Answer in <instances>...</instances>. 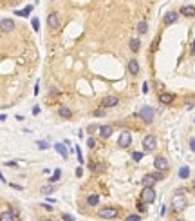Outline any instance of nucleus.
Wrapping results in <instances>:
<instances>
[{
  "label": "nucleus",
  "instance_id": "1",
  "mask_svg": "<svg viewBox=\"0 0 195 221\" xmlns=\"http://www.w3.org/2000/svg\"><path fill=\"white\" fill-rule=\"evenodd\" d=\"M172 209H174L175 212H181L186 209V200H184V194H175L174 198H172Z\"/></svg>",
  "mask_w": 195,
  "mask_h": 221
},
{
  "label": "nucleus",
  "instance_id": "2",
  "mask_svg": "<svg viewBox=\"0 0 195 221\" xmlns=\"http://www.w3.org/2000/svg\"><path fill=\"white\" fill-rule=\"evenodd\" d=\"M154 109L150 105H143L141 109H139V118L143 120V122H146V123H152L154 122Z\"/></svg>",
  "mask_w": 195,
  "mask_h": 221
},
{
  "label": "nucleus",
  "instance_id": "3",
  "mask_svg": "<svg viewBox=\"0 0 195 221\" xmlns=\"http://www.w3.org/2000/svg\"><path fill=\"white\" fill-rule=\"evenodd\" d=\"M161 179H163V172H155V174H146L141 179V183H143V187H154V183L161 181Z\"/></svg>",
  "mask_w": 195,
  "mask_h": 221
},
{
  "label": "nucleus",
  "instance_id": "4",
  "mask_svg": "<svg viewBox=\"0 0 195 221\" xmlns=\"http://www.w3.org/2000/svg\"><path fill=\"white\" fill-rule=\"evenodd\" d=\"M141 201L143 203H154L155 201L154 187H143V190H141Z\"/></svg>",
  "mask_w": 195,
  "mask_h": 221
},
{
  "label": "nucleus",
  "instance_id": "5",
  "mask_svg": "<svg viewBox=\"0 0 195 221\" xmlns=\"http://www.w3.org/2000/svg\"><path fill=\"white\" fill-rule=\"evenodd\" d=\"M98 214H100V218H103V219H114V218H117V209L105 207V209H100Z\"/></svg>",
  "mask_w": 195,
  "mask_h": 221
},
{
  "label": "nucleus",
  "instance_id": "6",
  "mask_svg": "<svg viewBox=\"0 0 195 221\" xmlns=\"http://www.w3.org/2000/svg\"><path fill=\"white\" fill-rule=\"evenodd\" d=\"M130 143H132V134H130L128 131H123L121 136H119V140H117V145L121 149H126Z\"/></svg>",
  "mask_w": 195,
  "mask_h": 221
},
{
  "label": "nucleus",
  "instance_id": "7",
  "mask_svg": "<svg viewBox=\"0 0 195 221\" xmlns=\"http://www.w3.org/2000/svg\"><path fill=\"white\" fill-rule=\"evenodd\" d=\"M117 104H119V98L116 94H110V96H105V98H103L101 107L103 109H110V107H116Z\"/></svg>",
  "mask_w": 195,
  "mask_h": 221
},
{
  "label": "nucleus",
  "instance_id": "8",
  "mask_svg": "<svg viewBox=\"0 0 195 221\" xmlns=\"http://www.w3.org/2000/svg\"><path fill=\"white\" fill-rule=\"evenodd\" d=\"M143 147L146 149V150H154V149L157 147V140H155L154 134H146V136L143 138Z\"/></svg>",
  "mask_w": 195,
  "mask_h": 221
},
{
  "label": "nucleus",
  "instance_id": "9",
  "mask_svg": "<svg viewBox=\"0 0 195 221\" xmlns=\"http://www.w3.org/2000/svg\"><path fill=\"white\" fill-rule=\"evenodd\" d=\"M154 167L159 170V172H164V170H168V167H170V163H168V159L163 158V156H157V158L154 159Z\"/></svg>",
  "mask_w": 195,
  "mask_h": 221
},
{
  "label": "nucleus",
  "instance_id": "10",
  "mask_svg": "<svg viewBox=\"0 0 195 221\" xmlns=\"http://www.w3.org/2000/svg\"><path fill=\"white\" fill-rule=\"evenodd\" d=\"M0 29H2V33H11L15 29V20L13 18H4L0 22Z\"/></svg>",
  "mask_w": 195,
  "mask_h": 221
},
{
  "label": "nucleus",
  "instance_id": "11",
  "mask_svg": "<svg viewBox=\"0 0 195 221\" xmlns=\"http://www.w3.org/2000/svg\"><path fill=\"white\" fill-rule=\"evenodd\" d=\"M47 25H49L51 29H58V27H60V16H58V13H51V15L47 16Z\"/></svg>",
  "mask_w": 195,
  "mask_h": 221
},
{
  "label": "nucleus",
  "instance_id": "12",
  "mask_svg": "<svg viewBox=\"0 0 195 221\" xmlns=\"http://www.w3.org/2000/svg\"><path fill=\"white\" fill-rule=\"evenodd\" d=\"M112 132H114V129L110 125H101L100 127V136L101 138H110L112 136Z\"/></svg>",
  "mask_w": 195,
  "mask_h": 221
},
{
  "label": "nucleus",
  "instance_id": "13",
  "mask_svg": "<svg viewBox=\"0 0 195 221\" xmlns=\"http://www.w3.org/2000/svg\"><path fill=\"white\" fill-rule=\"evenodd\" d=\"M174 98H175V96L172 94V93H163V94L159 96V102H161L163 105H168V104L174 102Z\"/></svg>",
  "mask_w": 195,
  "mask_h": 221
},
{
  "label": "nucleus",
  "instance_id": "14",
  "mask_svg": "<svg viewBox=\"0 0 195 221\" xmlns=\"http://www.w3.org/2000/svg\"><path fill=\"white\" fill-rule=\"evenodd\" d=\"M58 114L62 116V118H65V120H69L72 116V111L69 109V107H65V105H62L60 109H58Z\"/></svg>",
  "mask_w": 195,
  "mask_h": 221
},
{
  "label": "nucleus",
  "instance_id": "15",
  "mask_svg": "<svg viewBox=\"0 0 195 221\" xmlns=\"http://www.w3.org/2000/svg\"><path fill=\"white\" fill-rule=\"evenodd\" d=\"M181 13H183L184 16H190V18H193V16H195V7H193V6H183Z\"/></svg>",
  "mask_w": 195,
  "mask_h": 221
},
{
  "label": "nucleus",
  "instance_id": "16",
  "mask_svg": "<svg viewBox=\"0 0 195 221\" xmlns=\"http://www.w3.org/2000/svg\"><path fill=\"white\" fill-rule=\"evenodd\" d=\"M54 149H56V152H58L62 158H69V152H67V149H65V145H63V143H56V145H54Z\"/></svg>",
  "mask_w": 195,
  "mask_h": 221
},
{
  "label": "nucleus",
  "instance_id": "17",
  "mask_svg": "<svg viewBox=\"0 0 195 221\" xmlns=\"http://www.w3.org/2000/svg\"><path fill=\"white\" fill-rule=\"evenodd\" d=\"M128 71H130V74H137L139 73V62L137 60H130L128 62Z\"/></svg>",
  "mask_w": 195,
  "mask_h": 221
},
{
  "label": "nucleus",
  "instance_id": "18",
  "mask_svg": "<svg viewBox=\"0 0 195 221\" xmlns=\"http://www.w3.org/2000/svg\"><path fill=\"white\" fill-rule=\"evenodd\" d=\"M175 20H177V13H175V11H170V13L164 15V24H166V25H168V24H174Z\"/></svg>",
  "mask_w": 195,
  "mask_h": 221
},
{
  "label": "nucleus",
  "instance_id": "19",
  "mask_svg": "<svg viewBox=\"0 0 195 221\" xmlns=\"http://www.w3.org/2000/svg\"><path fill=\"white\" fill-rule=\"evenodd\" d=\"M15 218H16V216H15L11 210H6V212L0 214V221H15Z\"/></svg>",
  "mask_w": 195,
  "mask_h": 221
},
{
  "label": "nucleus",
  "instance_id": "20",
  "mask_svg": "<svg viewBox=\"0 0 195 221\" xmlns=\"http://www.w3.org/2000/svg\"><path fill=\"white\" fill-rule=\"evenodd\" d=\"M87 203H89V207H96V205L100 203V196H98V194H91V196L87 198Z\"/></svg>",
  "mask_w": 195,
  "mask_h": 221
},
{
  "label": "nucleus",
  "instance_id": "21",
  "mask_svg": "<svg viewBox=\"0 0 195 221\" xmlns=\"http://www.w3.org/2000/svg\"><path fill=\"white\" fill-rule=\"evenodd\" d=\"M179 178L181 179H186V178H190V167H181L179 168Z\"/></svg>",
  "mask_w": 195,
  "mask_h": 221
},
{
  "label": "nucleus",
  "instance_id": "22",
  "mask_svg": "<svg viewBox=\"0 0 195 221\" xmlns=\"http://www.w3.org/2000/svg\"><path fill=\"white\" fill-rule=\"evenodd\" d=\"M139 47H141V42H139L137 38H132V40H130V49H132L134 53H137Z\"/></svg>",
  "mask_w": 195,
  "mask_h": 221
},
{
  "label": "nucleus",
  "instance_id": "23",
  "mask_svg": "<svg viewBox=\"0 0 195 221\" xmlns=\"http://www.w3.org/2000/svg\"><path fill=\"white\" fill-rule=\"evenodd\" d=\"M137 31H139V35H144V33L148 31V24L144 20H141L139 24H137Z\"/></svg>",
  "mask_w": 195,
  "mask_h": 221
},
{
  "label": "nucleus",
  "instance_id": "24",
  "mask_svg": "<svg viewBox=\"0 0 195 221\" xmlns=\"http://www.w3.org/2000/svg\"><path fill=\"white\" fill-rule=\"evenodd\" d=\"M60 176H62V170H60V168H56V170H54V174H52L51 178H49V183H56V181H58V179H60Z\"/></svg>",
  "mask_w": 195,
  "mask_h": 221
},
{
  "label": "nucleus",
  "instance_id": "25",
  "mask_svg": "<svg viewBox=\"0 0 195 221\" xmlns=\"http://www.w3.org/2000/svg\"><path fill=\"white\" fill-rule=\"evenodd\" d=\"M33 6H27L24 11H15V15H20V16H29V13H31Z\"/></svg>",
  "mask_w": 195,
  "mask_h": 221
},
{
  "label": "nucleus",
  "instance_id": "26",
  "mask_svg": "<svg viewBox=\"0 0 195 221\" xmlns=\"http://www.w3.org/2000/svg\"><path fill=\"white\" fill-rule=\"evenodd\" d=\"M51 192H54V187H52V185H47V187H42V194H45V196H49Z\"/></svg>",
  "mask_w": 195,
  "mask_h": 221
},
{
  "label": "nucleus",
  "instance_id": "27",
  "mask_svg": "<svg viewBox=\"0 0 195 221\" xmlns=\"http://www.w3.org/2000/svg\"><path fill=\"white\" fill-rule=\"evenodd\" d=\"M125 221H141V216L139 214H130V216H126Z\"/></svg>",
  "mask_w": 195,
  "mask_h": 221
},
{
  "label": "nucleus",
  "instance_id": "28",
  "mask_svg": "<svg viewBox=\"0 0 195 221\" xmlns=\"http://www.w3.org/2000/svg\"><path fill=\"white\" fill-rule=\"evenodd\" d=\"M132 159H134V161H141V159H143V152H134Z\"/></svg>",
  "mask_w": 195,
  "mask_h": 221
},
{
  "label": "nucleus",
  "instance_id": "29",
  "mask_svg": "<svg viewBox=\"0 0 195 221\" xmlns=\"http://www.w3.org/2000/svg\"><path fill=\"white\" fill-rule=\"evenodd\" d=\"M33 27H34V31H38L40 29V22H38V18H33Z\"/></svg>",
  "mask_w": 195,
  "mask_h": 221
},
{
  "label": "nucleus",
  "instance_id": "30",
  "mask_svg": "<svg viewBox=\"0 0 195 221\" xmlns=\"http://www.w3.org/2000/svg\"><path fill=\"white\" fill-rule=\"evenodd\" d=\"M137 210L141 212V214H143V212L146 210V207H144V203H143V201H139V203H137Z\"/></svg>",
  "mask_w": 195,
  "mask_h": 221
},
{
  "label": "nucleus",
  "instance_id": "31",
  "mask_svg": "<svg viewBox=\"0 0 195 221\" xmlns=\"http://www.w3.org/2000/svg\"><path fill=\"white\" fill-rule=\"evenodd\" d=\"M91 168H92V170H98V172H101V170H105V165H103V163H101V165H92Z\"/></svg>",
  "mask_w": 195,
  "mask_h": 221
},
{
  "label": "nucleus",
  "instance_id": "32",
  "mask_svg": "<svg viewBox=\"0 0 195 221\" xmlns=\"http://www.w3.org/2000/svg\"><path fill=\"white\" fill-rule=\"evenodd\" d=\"M76 149V154H78V161L80 163H83V156H82V150H80V147H74Z\"/></svg>",
  "mask_w": 195,
  "mask_h": 221
},
{
  "label": "nucleus",
  "instance_id": "33",
  "mask_svg": "<svg viewBox=\"0 0 195 221\" xmlns=\"http://www.w3.org/2000/svg\"><path fill=\"white\" fill-rule=\"evenodd\" d=\"M40 207H42V209H43V210H47V212H51V210H52V207H51V205H49V203H42Z\"/></svg>",
  "mask_w": 195,
  "mask_h": 221
},
{
  "label": "nucleus",
  "instance_id": "34",
  "mask_svg": "<svg viewBox=\"0 0 195 221\" xmlns=\"http://www.w3.org/2000/svg\"><path fill=\"white\" fill-rule=\"evenodd\" d=\"M38 147H40L42 150H45V149L49 147V145H47V141H38Z\"/></svg>",
  "mask_w": 195,
  "mask_h": 221
},
{
  "label": "nucleus",
  "instance_id": "35",
  "mask_svg": "<svg viewBox=\"0 0 195 221\" xmlns=\"http://www.w3.org/2000/svg\"><path fill=\"white\" fill-rule=\"evenodd\" d=\"M63 221H74V218L71 214H63Z\"/></svg>",
  "mask_w": 195,
  "mask_h": 221
},
{
  "label": "nucleus",
  "instance_id": "36",
  "mask_svg": "<svg viewBox=\"0 0 195 221\" xmlns=\"http://www.w3.org/2000/svg\"><path fill=\"white\" fill-rule=\"evenodd\" d=\"M190 149L195 152V138H192V140H190Z\"/></svg>",
  "mask_w": 195,
  "mask_h": 221
},
{
  "label": "nucleus",
  "instance_id": "37",
  "mask_svg": "<svg viewBox=\"0 0 195 221\" xmlns=\"http://www.w3.org/2000/svg\"><path fill=\"white\" fill-rule=\"evenodd\" d=\"M193 105H195V102L193 100H190V102L186 104V109H193Z\"/></svg>",
  "mask_w": 195,
  "mask_h": 221
},
{
  "label": "nucleus",
  "instance_id": "38",
  "mask_svg": "<svg viewBox=\"0 0 195 221\" xmlns=\"http://www.w3.org/2000/svg\"><path fill=\"white\" fill-rule=\"evenodd\" d=\"M82 174H83L82 167H78V168H76V176H78V178H82Z\"/></svg>",
  "mask_w": 195,
  "mask_h": 221
},
{
  "label": "nucleus",
  "instance_id": "39",
  "mask_svg": "<svg viewBox=\"0 0 195 221\" xmlns=\"http://www.w3.org/2000/svg\"><path fill=\"white\" fill-rule=\"evenodd\" d=\"M87 145H89L91 149L94 147V140H92V138H89V140H87Z\"/></svg>",
  "mask_w": 195,
  "mask_h": 221
},
{
  "label": "nucleus",
  "instance_id": "40",
  "mask_svg": "<svg viewBox=\"0 0 195 221\" xmlns=\"http://www.w3.org/2000/svg\"><path fill=\"white\" fill-rule=\"evenodd\" d=\"M6 165H7V167H16V165H18V163H16V161H7V163H6Z\"/></svg>",
  "mask_w": 195,
  "mask_h": 221
},
{
  "label": "nucleus",
  "instance_id": "41",
  "mask_svg": "<svg viewBox=\"0 0 195 221\" xmlns=\"http://www.w3.org/2000/svg\"><path fill=\"white\" fill-rule=\"evenodd\" d=\"M143 93H148V84H146V82L143 84Z\"/></svg>",
  "mask_w": 195,
  "mask_h": 221
},
{
  "label": "nucleus",
  "instance_id": "42",
  "mask_svg": "<svg viewBox=\"0 0 195 221\" xmlns=\"http://www.w3.org/2000/svg\"><path fill=\"white\" fill-rule=\"evenodd\" d=\"M105 114V111H103V109H100V111H96V116H103Z\"/></svg>",
  "mask_w": 195,
  "mask_h": 221
},
{
  "label": "nucleus",
  "instance_id": "43",
  "mask_svg": "<svg viewBox=\"0 0 195 221\" xmlns=\"http://www.w3.org/2000/svg\"><path fill=\"white\" fill-rule=\"evenodd\" d=\"M6 120V114H0V122H4Z\"/></svg>",
  "mask_w": 195,
  "mask_h": 221
},
{
  "label": "nucleus",
  "instance_id": "44",
  "mask_svg": "<svg viewBox=\"0 0 195 221\" xmlns=\"http://www.w3.org/2000/svg\"><path fill=\"white\" fill-rule=\"evenodd\" d=\"M0 181H6V179H4V176H2V172H0Z\"/></svg>",
  "mask_w": 195,
  "mask_h": 221
},
{
  "label": "nucleus",
  "instance_id": "45",
  "mask_svg": "<svg viewBox=\"0 0 195 221\" xmlns=\"http://www.w3.org/2000/svg\"><path fill=\"white\" fill-rule=\"evenodd\" d=\"M40 221H51V219H47V218H43V219H40Z\"/></svg>",
  "mask_w": 195,
  "mask_h": 221
},
{
  "label": "nucleus",
  "instance_id": "46",
  "mask_svg": "<svg viewBox=\"0 0 195 221\" xmlns=\"http://www.w3.org/2000/svg\"><path fill=\"white\" fill-rule=\"evenodd\" d=\"M193 187H195V179H193Z\"/></svg>",
  "mask_w": 195,
  "mask_h": 221
},
{
  "label": "nucleus",
  "instance_id": "47",
  "mask_svg": "<svg viewBox=\"0 0 195 221\" xmlns=\"http://www.w3.org/2000/svg\"><path fill=\"white\" fill-rule=\"evenodd\" d=\"M193 49H195V42H193Z\"/></svg>",
  "mask_w": 195,
  "mask_h": 221
},
{
  "label": "nucleus",
  "instance_id": "48",
  "mask_svg": "<svg viewBox=\"0 0 195 221\" xmlns=\"http://www.w3.org/2000/svg\"><path fill=\"white\" fill-rule=\"evenodd\" d=\"M177 221H183V219H177Z\"/></svg>",
  "mask_w": 195,
  "mask_h": 221
}]
</instances>
